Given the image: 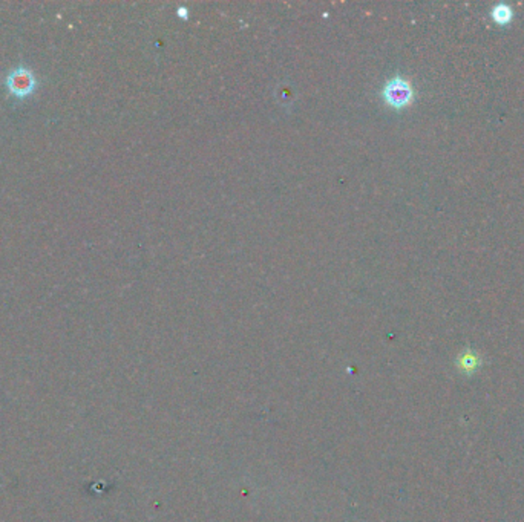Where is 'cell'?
<instances>
[{"label":"cell","instance_id":"1","mask_svg":"<svg viewBox=\"0 0 524 522\" xmlns=\"http://www.w3.org/2000/svg\"><path fill=\"white\" fill-rule=\"evenodd\" d=\"M5 91L16 100H26L33 96L40 86V80L28 65H17L6 72Z\"/></svg>","mask_w":524,"mask_h":522},{"label":"cell","instance_id":"2","mask_svg":"<svg viewBox=\"0 0 524 522\" xmlns=\"http://www.w3.org/2000/svg\"><path fill=\"white\" fill-rule=\"evenodd\" d=\"M382 99L394 109L407 108L414 100V89L408 80L402 77H393L388 80L382 89Z\"/></svg>","mask_w":524,"mask_h":522},{"label":"cell","instance_id":"3","mask_svg":"<svg viewBox=\"0 0 524 522\" xmlns=\"http://www.w3.org/2000/svg\"><path fill=\"white\" fill-rule=\"evenodd\" d=\"M491 16H492L493 20L497 22V24H500V25H506V24H509V22L512 20V17H514V11H512L511 6H507V5H505V3H498V5H496V6H493V8H492Z\"/></svg>","mask_w":524,"mask_h":522}]
</instances>
